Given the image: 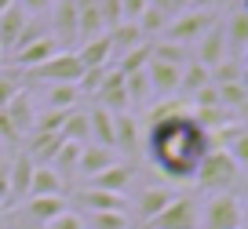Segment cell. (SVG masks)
I'll use <instances>...</instances> for the list:
<instances>
[{
    "label": "cell",
    "mask_w": 248,
    "mask_h": 229,
    "mask_svg": "<svg viewBox=\"0 0 248 229\" xmlns=\"http://www.w3.org/2000/svg\"><path fill=\"white\" fill-rule=\"evenodd\" d=\"M33 168L37 164L26 157V153H18L15 160H11V200H30V182H33Z\"/></svg>",
    "instance_id": "cb8c5ba5"
},
{
    "label": "cell",
    "mask_w": 248,
    "mask_h": 229,
    "mask_svg": "<svg viewBox=\"0 0 248 229\" xmlns=\"http://www.w3.org/2000/svg\"><path fill=\"white\" fill-rule=\"evenodd\" d=\"M95 106L109 109V113H132V102H128V87H124V73L121 69H106V80L95 91Z\"/></svg>",
    "instance_id": "9c48e42d"
},
{
    "label": "cell",
    "mask_w": 248,
    "mask_h": 229,
    "mask_svg": "<svg viewBox=\"0 0 248 229\" xmlns=\"http://www.w3.org/2000/svg\"><path fill=\"white\" fill-rule=\"evenodd\" d=\"M77 102H80L77 84H51V87H47V109L70 113V109H77Z\"/></svg>",
    "instance_id": "f1b7e54d"
},
{
    "label": "cell",
    "mask_w": 248,
    "mask_h": 229,
    "mask_svg": "<svg viewBox=\"0 0 248 229\" xmlns=\"http://www.w3.org/2000/svg\"><path fill=\"white\" fill-rule=\"evenodd\" d=\"M150 58L157 62H168V66H179L183 69L190 62V51L183 44H171V40H150Z\"/></svg>",
    "instance_id": "83f0119b"
},
{
    "label": "cell",
    "mask_w": 248,
    "mask_h": 229,
    "mask_svg": "<svg viewBox=\"0 0 248 229\" xmlns=\"http://www.w3.org/2000/svg\"><path fill=\"white\" fill-rule=\"evenodd\" d=\"M146 62H150V40H142L139 47H132V51H124L121 55V73H135V69H146Z\"/></svg>",
    "instance_id": "836d02e7"
},
{
    "label": "cell",
    "mask_w": 248,
    "mask_h": 229,
    "mask_svg": "<svg viewBox=\"0 0 248 229\" xmlns=\"http://www.w3.org/2000/svg\"><path fill=\"white\" fill-rule=\"evenodd\" d=\"M77 58L84 69H106V62L113 58V44H109V37L102 33V37H92L84 40V44L77 47Z\"/></svg>",
    "instance_id": "e0dca14e"
},
{
    "label": "cell",
    "mask_w": 248,
    "mask_h": 229,
    "mask_svg": "<svg viewBox=\"0 0 248 229\" xmlns=\"http://www.w3.org/2000/svg\"><path fill=\"white\" fill-rule=\"evenodd\" d=\"M124 87H128V102L135 109H142L150 99H154V87H150L146 69H135V73H124Z\"/></svg>",
    "instance_id": "4316f807"
},
{
    "label": "cell",
    "mask_w": 248,
    "mask_h": 229,
    "mask_svg": "<svg viewBox=\"0 0 248 229\" xmlns=\"http://www.w3.org/2000/svg\"><path fill=\"white\" fill-rule=\"evenodd\" d=\"M146 76H150V87H154V95H175L179 91V80H183V69L179 66H168V62H157L150 58L146 62Z\"/></svg>",
    "instance_id": "9a60e30c"
},
{
    "label": "cell",
    "mask_w": 248,
    "mask_h": 229,
    "mask_svg": "<svg viewBox=\"0 0 248 229\" xmlns=\"http://www.w3.org/2000/svg\"><path fill=\"white\" fill-rule=\"evenodd\" d=\"M197 226H201V207L194 197H175L150 222V229H197Z\"/></svg>",
    "instance_id": "8992f818"
},
{
    "label": "cell",
    "mask_w": 248,
    "mask_h": 229,
    "mask_svg": "<svg viewBox=\"0 0 248 229\" xmlns=\"http://www.w3.org/2000/svg\"><path fill=\"white\" fill-rule=\"evenodd\" d=\"M18 91H22V87H18V80H15V76H8V73L0 76V109L8 106V102H11V99H15V95H18Z\"/></svg>",
    "instance_id": "60d3db41"
},
{
    "label": "cell",
    "mask_w": 248,
    "mask_h": 229,
    "mask_svg": "<svg viewBox=\"0 0 248 229\" xmlns=\"http://www.w3.org/2000/svg\"><path fill=\"white\" fill-rule=\"evenodd\" d=\"M11 4H18V0H0V11H8Z\"/></svg>",
    "instance_id": "7dc6e473"
},
{
    "label": "cell",
    "mask_w": 248,
    "mask_h": 229,
    "mask_svg": "<svg viewBox=\"0 0 248 229\" xmlns=\"http://www.w3.org/2000/svg\"><path fill=\"white\" fill-rule=\"evenodd\" d=\"M241 84H245V91H248V55H245V62H241Z\"/></svg>",
    "instance_id": "bcb514c9"
},
{
    "label": "cell",
    "mask_w": 248,
    "mask_h": 229,
    "mask_svg": "<svg viewBox=\"0 0 248 229\" xmlns=\"http://www.w3.org/2000/svg\"><path fill=\"white\" fill-rule=\"evenodd\" d=\"M237 229H248V226H237Z\"/></svg>",
    "instance_id": "816d5d0a"
},
{
    "label": "cell",
    "mask_w": 248,
    "mask_h": 229,
    "mask_svg": "<svg viewBox=\"0 0 248 229\" xmlns=\"http://www.w3.org/2000/svg\"><path fill=\"white\" fill-rule=\"evenodd\" d=\"M80 149H84L80 142H62V149L55 153L51 168L59 171V175L66 178V182H70V175H77V160H80Z\"/></svg>",
    "instance_id": "4dcf8cb0"
},
{
    "label": "cell",
    "mask_w": 248,
    "mask_h": 229,
    "mask_svg": "<svg viewBox=\"0 0 248 229\" xmlns=\"http://www.w3.org/2000/svg\"><path fill=\"white\" fill-rule=\"evenodd\" d=\"M0 62H4V47H0Z\"/></svg>",
    "instance_id": "c3c4849f"
},
{
    "label": "cell",
    "mask_w": 248,
    "mask_h": 229,
    "mask_svg": "<svg viewBox=\"0 0 248 229\" xmlns=\"http://www.w3.org/2000/svg\"><path fill=\"white\" fill-rule=\"evenodd\" d=\"M109 164H117V153L106 149V145H84L80 149V160H77V175L84 178V182H92L95 175H102V171L109 168Z\"/></svg>",
    "instance_id": "5bb4252c"
},
{
    "label": "cell",
    "mask_w": 248,
    "mask_h": 229,
    "mask_svg": "<svg viewBox=\"0 0 248 229\" xmlns=\"http://www.w3.org/2000/svg\"><path fill=\"white\" fill-rule=\"evenodd\" d=\"M66 178L51 168V164H37L33 168V182H30V197H62Z\"/></svg>",
    "instance_id": "ac0fdd59"
},
{
    "label": "cell",
    "mask_w": 248,
    "mask_h": 229,
    "mask_svg": "<svg viewBox=\"0 0 248 229\" xmlns=\"http://www.w3.org/2000/svg\"><path fill=\"white\" fill-rule=\"evenodd\" d=\"M223 29H226V55H230V58L248 55V11L237 8V11L223 22Z\"/></svg>",
    "instance_id": "2e32d148"
},
{
    "label": "cell",
    "mask_w": 248,
    "mask_h": 229,
    "mask_svg": "<svg viewBox=\"0 0 248 229\" xmlns=\"http://www.w3.org/2000/svg\"><path fill=\"white\" fill-rule=\"evenodd\" d=\"M245 226V204L233 193H216L201 211V229H237Z\"/></svg>",
    "instance_id": "5b68a950"
},
{
    "label": "cell",
    "mask_w": 248,
    "mask_h": 229,
    "mask_svg": "<svg viewBox=\"0 0 248 229\" xmlns=\"http://www.w3.org/2000/svg\"><path fill=\"white\" fill-rule=\"evenodd\" d=\"M88 131H92V142L95 145L117 149V142H113V113H109V109H102V106L88 109Z\"/></svg>",
    "instance_id": "d6986e66"
},
{
    "label": "cell",
    "mask_w": 248,
    "mask_h": 229,
    "mask_svg": "<svg viewBox=\"0 0 248 229\" xmlns=\"http://www.w3.org/2000/svg\"><path fill=\"white\" fill-rule=\"evenodd\" d=\"M62 47H59V40L51 37V33H44V37H37L33 44H26V47H18V51H11V66L15 69H22V73H30V69H37V66H44L51 55H59Z\"/></svg>",
    "instance_id": "ba28073f"
},
{
    "label": "cell",
    "mask_w": 248,
    "mask_h": 229,
    "mask_svg": "<svg viewBox=\"0 0 248 229\" xmlns=\"http://www.w3.org/2000/svg\"><path fill=\"white\" fill-rule=\"evenodd\" d=\"M233 80H241V62L237 58H223L219 66H212V84H233Z\"/></svg>",
    "instance_id": "e575fe53"
},
{
    "label": "cell",
    "mask_w": 248,
    "mask_h": 229,
    "mask_svg": "<svg viewBox=\"0 0 248 229\" xmlns=\"http://www.w3.org/2000/svg\"><path fill=\"white\" fill-rule=\"evenodd\" d=\"M47 33L59 40L62 51L70 44H77V0H55L51 4V29Z\"/></svg>",
    "instance_id": "52a82bcc"
},
{
    "label": "cell",
    "mask_w": 248,
    "mask_h": 229,
    "mask_svg": "<svg viewBox=\"0 0 248 229\" xmlns=\"http://www.w3.org/2000/svg\"><path fill=\"white\" fill-rule=\"evenodd\" d=\"M70 211V204H66V197H30L26 200V215H30L33 222H40V226H47L51 218H59V215Z\"/></svg>",
    "instance_id": "ffe728a7"
},
{
    "label": "cell",
    "mask_w": 248,
    "mask_h": 229,
    "mask_svg": "<svg viewBox=\"0 0 248 229\" xmlns=\"http://www.w3.org/2000/svg\"><path fill=\"white\" fill-rule=\"evenodd\" d=\"M0 204H11V160H0Z\"/></svg>",
    "instance_id": "ab89813d"
},
{
    "label": "cell",
    "mask_w": 248,
    "mask_h": 229,
    "mask_svg": "<svg viewBox=\"0 0 248 229\" xmlns=\"http://www.w3.org/2000/svg\"><path fill=\"white\" fill-rule=\"evenodd\" d=\"M80 207H88V215H99V211H128V200L117 197V193L84 189V193H80Z\"/></svg>",
    "instance_id": "d4e9b609"
},
{
    "label": "cell",
    "mask_w": 248,
    "mask_h": 229,
    "mask_svg": "<svg viewBox=\"0 0 248 229\" xmlns=\"http://www.w3.org/2000/svg\"><path fill=\"white\" fill-rule=\"evenodd\" d=\"M226 4H230V0H190V8H194V11H216V15L226 8Z\"/></svg>",
    "instance_id": "7bdbcfd3"
},
{
    "label": "cell",
    "mask_w": 248,
    "mask_h": 229,
    "mask_svg": "<svg viewBox=\"0 0 248 229\" xmlns=\"http://www.w3.org/2000/svg\"><path fill=\"white\" fill-rule=\"evenodd\" d=\"M106 37H109V44H113V55H117V51H132V47H139V44H142V33H139V26H135V22H121V26H113Z\"/></svg>",
    "instance_id": "f546056e"
},
{
    "label": "cell",
    "mask_w": 248,
    "mask_h": 229,
    "mask_svg": "<svg viewBox=\"0 0 248 229\" xmlns=\"http://www.w3.org/2000/svg\"><path fill=\"white\" fill-rule=\"evenodd\" d=\"M132 178H135V164L117 160V164H109L102 175H95L92 182H88V189H102V193H117V197H124V189L132 186Z\"/></svg>",
    "instance_id": "8fae6325"
},
{
    "label": "cell",
    "mask_w": 248,
    "mask_h": 229,
    "mask_svg": "<svg viewBox=\"0 0 248 229\" xmlns=\"http://www.w3.org/2000/svg\"><path fill=\"white\" fill-rule=\"evenodd\" d=\"M226 153L233 157V164H237V168H248V128H241V135L226 145Z\"/></svg>",
    "instance_id": "d590c367"
},
{
    "label": "cell",
    "mask_w": 248,
    "mask_h": 229,
    "mask_svg": "<svg viewBox=\"0 0 248 229\" xmlns=\"http://www.w3.org/2000/svg\"><path fill=\"white\" fill-rule=\"evenodd\" d=\"M168 4H171V15H179V11L190 8V0H168Z\"/></svg>",
    "instance_id": "f6af8a7d"
},
{
    "label": "cell",
    "mask_w": 248,
    "mask_h": 229,
    "mask_svg": "<svg viewBox=\"0 0 248 229\" xmlns=\"http://www.w3.org/2000/svg\"><path fill=\"white\" fill-rule=\"evenodd\" d=\"M26 8V15H40V11H51V4L55 0H18Z\"/></svg>",
    "instance_id": "ee69618b"
},
{
    "label": "cell",
    "mask_w": 248,
    "mask_h": 229,
    "mask_svg": "<svg viewBox=\"0 0 248 229\" xmlns=\"http://www.w3.org/2000/svg\"><path fill=\"white\" fill-rule=\"evenodd\" d=\"M150 8V0H121V15L124 22H139V15Z\"/></svg>",
    "instance_id": "74e56055"
},
{
    "label": "cell",
    "mask_w": 248,
    "mask_h": 229,
    "mask_svg": "<svg viewBox=\"0 0 248 229\" xmlns=\"http://www.w3.org/2000/svg\"><path fill=\"white\" fill-rule=\"evenodd\" d=\"M237 164H233V157L226 149H219V145H212L208 153H204V160H201V168H197V175H194V182L201 186L204 193H230V186L237 182Z\"/></svg>",
    "instance_id": "7a4b0ae2"
},
{
    "label": "cell",
    "mask_w": 248,
    "mask_h": 229,
    "mask_svg": "<svg viewBox=\"0 0 248 229\" xmlns=\"http://www.w3.org/2000/svg\"><path fill=\"white\" fill-rule=\"evenodd\" d=\"M212 149V135L194 120L186 102H161L146 116V153L168 182H190Z\"/></svg>",
    "instance_id": "6da1fadb"
},
{
    "label": "cell",
    "mask_w": 248,
    "mask_h": 229,
    "mask_svg": "<svg viewBox=\"0 0 248 229\" xmlns=\"http://www.w3.org/2000/svg\"><path fill=\"white\" fill-rule=\"evenodd\" d=\"M62 142H66V138H62L59 131H51V135H40V131H33L26 157H30L33 164H51V160H55V153L62 149Z\"/></svg>",
    "instance_id": "7402d4cb"
},
{
    "label": "cell",
    "mask_w": 248,
    "mask_h": 229,
    "mask_svg": "<svg viewBox=\"0 0 248 229\" xmlns=\"http://www.w3.org/2000/svg\"><path fill=\"white\" fill-rule=\"evenodd\" d=\"M84 229H132V215H128V211H99V215H88Z\"/></svg>",
    "instance_id": "1f68e13d"
},
{
    "label": "cell",
    "mask_w": 248,
    "mask_h": 229,
    "mask_svg": "<svg viewBox=\"0 0 248 229\" xmlns=\"http://www.w3.org/2000/svg\"><path fill=\"white\" fill-rule=\"evenodd\" d=\"M216 22H219L216 11H194V8H186V11H179V15L168 18L161 40H171V44H183V47H194Z\"/></svg>",
    "instance_id": "3957f363"
},
{
    "label": "cell",
    "mask_w": 248,
    "mask_h": 229,
    "mask_svg": "<svg viewBox=\"0 0 248 229\" xmlns=\"http://www.w3.org/2000/svg\"><path fill=\"white\" fill-rule=\"evenodd\" d=\"M245 193H248V182H245Z\"/></svg>",
    "instance_id": "f907efd6"
},
{
    "label": "cell",
    "mask_w": 248,
    "mask_h": 229,
    "mask_svg": "<svg viewBox=\"0 0 248 229\" xmlns=\"http://www.w3.org/2000/svg\"><path fill=\"white\" fill-rule=\"evenodd\" d=\"M171 200H175V189H168V186H146V189L135 197V211H139V218L150 226Z\"/></svg>",
    "instance_id": "7c38bea8"
},
{
    "label": "cell",
    "mask_w": 248,
    "mask_h": 229,
    "mask_svg": "<svg viewBox=\"0 0 248 229\" xmlns=\"http://www.w3.org/2000/svg\"><path fill=\"white\" fill-rule=\"evenodd\" d=\"M44 229H84V218L73 215V211H66V215H59V218H51Z\"/></svg>",
    "instance_id": "f35d334b"
},
{
    "label": "cell",
    "mask_w": 248,
    "mask_h": 229,
    "mask_svg": "<svg viewBox=\"0 0 248 229\" xmlns=\"http://www.w3.org/2000/svg\"><path fill=\"white\" fill-rule=\"evenodd\" d=\"M113 142L121 153H135V142H139V120H135V113H113Z\"/></svg>",
    "instance_id": "603a6c76"
},
{
    "label": "cell",
    "mask_w": 248,
    "mask_h": 229,
    "mask_svg": "<svg viewBox=\"0 0 248 229\" xmlns=\"http://www.w3.org/2000/svg\"><path fill=\"white\" fill-rule=\"evenodd\" d=\"M26 26H30V15H26L22 4H11L8 11H0V47H4V55L15 51V44H18Z\"/></svg>",
    "instance_id": "4fadbf2b"
},
{
    "label": "cell",
    "mask_w": 248,
    "mask_h": 229,
    "mask_svg": "<svg viewBox=\"0 0 248 229\" xmlns=\"http://www.w3.org/2000/svg\"><path fill=\"white\" fill-rule=\"evenodd\" d=\"M197 51L194 55H190V58H194V62H201V66H219V62H223V58H230V55H226V29H223V22H216V26H212V29L208 33H204V37L201 40H197Z\"/></svg>",
    "instance_id": "30bf717a"
},
{
    "label": "cell",
    "mask_w": 248,
    "mask_h": 229,
    "mask_svg": "<svg viewBox=\"0 0 248 229\" xmlns=\"http://www.w3.org/2000/svg\"><path fill=\"white\" fill-rule=\"evenodd\" d=\"M0 215H4V204H0Z\"/></svg>",
    "instance_id": "681fc988"
},
{
    "label": "cell",
    "mask_w": 248,
    "mask_h": 229,
    "mask_svg": "<svg viewBox=\"0 0 248 229\" xmlns=\"http://www.w3.org/2000/svg\"><path fill=\"white\" fill-rule=\"evenodd\" d=\"M4 113H8V120L15 124V131L18 135H30L33 131V120H37V109H33V99L26 91H18L15 99L4 106Z\"/></svg>",
    "instance_id": "44dd1931"
},
{
    "label": "cell",
    "mask_w": 248,
    "mask_h": 229,
    "mask_svg": "<svg viewBox=\"0 0 248 229\" xmlns=\"http://www.w3.org/2000/svg\"><path fill=\"white\" fill-rule=\"evenodd\" d=\"M135 26H139L142 37H157V33H164V26H168V15H164L161 8H146Z\"/></svg>",
    "instance_id": "d6a6232c"
},
{
    "label": "cell",
    "mask_w": 248,
    "mask_h": 229,
    "mask_svg": "<svg viewBox=\"0 0 248 229\" xmlns=\"http://www.w3.org/2000/svg\"><path fill=\"white\" fill-rule=\"evenodd\" d=\"M18 138H22V135H18V131H15V124L8 120V113L0 109V142H11V145H15Z\"/></svg>",
    "instance_id": "b9f144b4"
},
{
    "label": "cell",
    "mask_w": 248,
    "mask_h": 229,
    "mask_svg": "<svg viewBox=\"0 0 248 229\" xmlns=\"http://www.w3.org/2000/svg\"><path fill=\"white\" fill-rule=\"evenodd\" d=\"M102 80H106V69H84V76L77 80V91L80 95H95L102 87Z\"/></svg>",
    "instance_id": "8d00e7d4"
},
{
    "label": "cell",
    "mask_w": 248,
    "mask_h": 229,
    "mask_svg": "<svg viewBox=\"0 0 248 229\" xmlns=\"http://www.w3.org/2000/svg\"><path fill=\"white\" fill-rule=\"evenodd\" d=\"M208 84H212V69L190 58V62L183 66V80H179V91H186L190 99H194V95H197V91H204Z\"/></svg>",
    "instance_id": "484cf974"
},
{
    "label": "cell",
    "mask_w": 248,
    "mask_h": 229,
    "mask_svg": "<svg viewBox=\"0 0 248 229\" xmlns=\"http://www.w3.org/2000/svg\"><path fill=\"white\" fill-rule=\"evenodd\" d=\"M30 80H37V84H77L80 76H84V66H80V58H77V51H59V55H51V58L44 62V66H37V69H30Z\"/></svg>",
    "instance_id": "277c9868"
}]
</instances>
